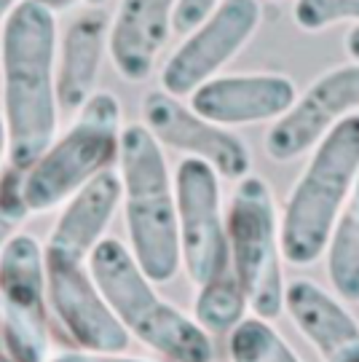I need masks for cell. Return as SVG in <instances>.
I'll return each mask as SVG.
<instances>
[{
    "label": "cell",
    "mask_w": 359,
    "mask_h": 362,
    "mask_svg": "<svg viewBox=\"0 0 359 362\" xmlns=\"http://www.w3.org/2000/svg\"><path fill=\"white\" fill-rule=\"evenodd\" d=\"M3 121L11 167L25 172L57 140V19L38 0H25L0 33Z\"/></svg>",
    "instance_id": "obj_1"
},
{
    "label": "cell",
    "mask_w": 359,
    "mask_h": 362,
    "mask_svg": "<svg viewBox=\"0 0 359 362\" xmlns=\"http://www.w3.org/2000/svg\"><path fill=\"white\" fill-rule=\"evenodd\" d=\"M118 177L131 255L153 285H167L182 263L175 180L169 177L161 143L145 124H126L121 129Z\"/></svg>",
    "instance_id": "obj_2"
},
{
    "label": "cell",
    "mask_w": 359,
    "mask_h": 362,
    "mask_svg": "<svg viewBox=\"0 0 359 362\" xmlns=\"http://www.w3.org/2000/svg\"><path fill=\"white\" fill-rule=\"evenodd\" d=\"M359 175V113L324 134L298 177L279 220L282 258L311 266L324 255L330 236Z\"/></svg>",
    "instance_id": "obj_3"
},
{
    "label": "cell",
    "mask_w": 359,
    "mask_h": 362,
    "mask_svg": "<svg viewBox=\"0 0 359 362\" xmlns=\"http://www.w3.org/2000/svg\"><path fill=\"white\" fill-rule=\"evenodd\" d=\"M89 272L129 336L164 354L169 362H212V338L193 317L155 293L131 250L102 239L89 255Z\"/></svg>",
    "instance_id": "obj_4"
},
{
    "label": "cell",
    "mask_w": 359,
    "mask_h": 362,
    "mask_svg": "<svg viewBox=\"0 0 359 362\" xmlns=\"http://www.w3.org/2000/svg\"><path fill=\"white\" fill-rule=\"evenodd\" d=\"M121 103L110 91H94L76 121L30 169L22 172V199L30 212H49L78 194L118 161Z\"/></svg>",
    "instance_id": "obj_5"
},
{
    "label": "cell",
    "mask_w": 359,
    "mask_h": 362,
    "mask_svg": "<svg viewBox=\"0 0 359 362\" xmlns=\"http://www.w3.org/2000/svg\"><path fill=\"white\" fill-rule=\"evenodd\" d=\"M231 269L244 290L247 306L260 320H276L284 311V272L279 218L269 182L257 175L236 180L225 215Z\"/></svg>",
    "instance_id": "obj_6"
},
{
    "label": "cell",
    "mask_w": 359,
    "mask_h": 362,
    "mask_svg": "<svg viewBox=\"0 0 359 362\" xmlns=\"http://www.w3.org/2000/svg\"><path fill=\"white\" fill-rule=\"evenodd\" d=\"M0 327L19 362H49L46 250L30 233H13L0 250Z\"/></svg>",
    "instance_id": "obj_7"
},
{
    "label": "cell",
    "mask_w": 359,
    "mask_h": 362,
    "mask_svg": "<svg viewBox=\"0 0 359 362\" xmlns=\"http://www.w3.org/2000/svg\"><path fill=\"white\" fill-rule=\"evenodd\" d=\"M180 255L196 287L231 269L228 233L220 204V175L201 158L180 161L175 172Z\"/></svg>",
    "instance_id": "obj_8"
},
{
    "label": "cell",
    "mask_w": 359,
    "mask_h": 362,
    "mask_svg": "<svg viewBox=\"0 0 359 362\" xmlns=\"http://www.w3.org/2000/svg\"><path fill=\"white\" fill-rule=\"evenodd\" d=\"M263 22L257 0H220L161 67V89L172 97H191L252 40Z\"/></svg>",
    "instance_id": "obj_9"
},
{
    "label": "cell",
    "mask_w": 359,
    "mask_h": 362,
    "mask_svg": "<svg viewBox=\"0 0 359 362\" xmlns=\"http://www.w3.org/2000/svg\"><path fill=\"white\" fill-rule=\"evenodd\" d=\"M49 303L67 336L83 351L124 354L129 349V330L105 300L86 260H70L46 252Z\"/></svg>",
    "instance_id": "obj_10"
},
{
    "label": "cell",
    "mask_w": 359,
    "mask_h": 362,
    "mask_svg": "<svg viewBox=\"0 0 359 362\" xmlns=\"http://www.w3.org/2000/svg\"><path fill=\"white\" fill-rule=\"evenodd\" d=\"M359 110V65L333 67L319 76L298 97L293 107L271 124L266 134V153L273 161H293L317 148L319 140Z\"/></svg>",
    "instance_id": "obj_11"
},
{
    "label": "cell",
    "mask_w": 359,
    "mask_h": 362,
    "mask_svg": "<svg viewBox=\"0 0 359 362\" xmlns=\"http://www.w3.org/2000/svg\"><path fill=\"white\" fill-rule=\"evenodd\" d=\"M142 124L158 143L182 151L191 158H201L225 180H242L249 175L252 156L242 137L201 118L193 107H185L164 89L145 94Z\"/></svg>",
    "instance_id": "obj_12"
},
{
    "label": "cell",
    "mask_w": 359,
    "mask_h": 362,
    "mask_svg": "<svg viewBox=\"0 0 359 362\" xmlns=\"http://www.w3.org/2000/svg\"><path fill=\"white\" fill-rule=\"evenodd\" d=\"M298 100L295 83L279 73L218 76L191 94V107L218 127H244L282 118Z\"/></svg>",
    "instance_id": "obj_13"
},
{
    "label": "cell",
    "mask_w": 359,
    "mask_h": 362,
    "mask_svg": "<svg viewBox=\"0 0 359 362\" xmlns=\"http://www.w3.org/2000/svg\"><path fill=\"white\" fill-rule=\"evenodd\" d=\"M175 8L177 0H121L107 35V52L121 78L137 83L153 73L175 30Z\"/></svg>",
    "instance_id": "obj_14"
},
{
    "label": "cell",
    "mask_w": 359,
    "mask_h": 362,
    "mask_svg": "<svg viewBox=\"0 0 359 362\" xmlns=\"http://www.w3.org/2000/svg\"><path fill=\"white\" fill-rule=\"evenodd\" d=\"M284 309L322 362H359V325L324 287L298 276L284 287Z\"/></svg>",
    "instance_id": "obj_15"
},
{
    "label": "cell",
    "mask_w": 359,
    "mask_h": 362,
    "mask_svg": "<svg viewBox=\"0 0 359 362\" xmlns=\"http://www.w3.org/2000/svg\"><path fill=\"white\" fill-rule=\"evenodd\" d=\"M121 196V177L113 169L86 182L78 194L64 202L62 215L49 236L46 252L70 260H89L94 247L105 239V228L116 215Z\"/></svg>",
    "instance_id": "obj_16"
},
{
    "label": "cell",
    "mask_w": 359,
    "mask_h": 362,
    "mask_svg": "<svg viewBox=\"0 0 359 362\" xmlns=\"http://www.w3.org/2000/svg\"><path fill=\"white\" fill-rule=\"evenodd\" d=\"M107 35L110 27L102 8H89L70 22L57 49V100L62 113H78L91 100Z\"/></svg>",
    "instance_id": "obj_17"
},
{
    "label": "cell",
    "mask_w": 359,
    "mask_h": 362,
    "mask_svg": "<svg viewBox=\"0 0 359 362\" xmlns=\"http://www.w3.org/2000/svg\"><path fill=\"white\" fill-rule=\"evenodd\" d=\"M324 252L335 293L348 303H359V175Z\"/></svg>",
    "instance_id": "obj_18"
},
{
    "label": "cell",
    "mask_w": 359,
    "mask_h": 362,
    "mask_svg": "<svg viewBox=\"0 0 359 362\" xmlns=\"http://www.w3.org/2000/svg\"><path fill=\"white\" fill-rule=\"evenodd\" d=\"M244 309H247L244 290L233 269H228L218 279L199 287V296L193 300V320L206 333H231L244 320Z\"/></svg>",
    "instance_id": "obj_19"
},
{
    "label": "cell",
    "mask_w": 359,
    "mask_h": 362,
    "mask_svg": "<svg viewBox=\"0 0 359 362\" xmlns=\"http://www.w3.org/2000/svg\"><path fill=\"white\" fill-rule=\"evenodd\" d=\"M231 362H300L293 346L266 320L244 317L228 333Z\"/></svg>",
    "instance_id": "obj_20"
},
{
    "label": "cell",
    "mask_w": 359,
    "mask_h": 362,
    "mask_svg": "<svg viewBox=\"0 0 359 362\" xmlns=\"http://www.w3.org/2000/svg\"><path fill=\"white\" fill-rule=\"evenodd\" d=\"M293 19L306 33H319L341 22H359V0H295Z\"/></svg>",
    "instance_id": "obj_21"
},
{
    "label": "cell",
    "mask_w": 359,
    "mask_h": 362,
    "mask_svg": "<svg viewBox=\"0 0 359 362\" xmlns=\"http://www.w3.org/2000/svg\"><path fill=\"white\" fill-rule=\"evenodd\" d=\"M30 215L22 199V172L13 169L0 177V250L8 245L13 233H19V223Z\"/></svg>",
    "instance_id": "obj_22"
},
{
    "label": "cell",
    "mask_w": 359,
    "mask_h": 362,
    "mask_svg": "<svg viewBox=\"0 0 359 362\" xmlns=\"http://www.w3.org/2000/svg\"><path fill=\"white\" fill-rule=\"evenodd\" d=\"M218 6H220V0H177L172 27H175L177 33H191V30H196V27L201 25Z\"/></svg>",
    "instance_id": "obj_23"
},
{
    "label": "cell",
    "mask_w": 359,
    "mask_h": 362,
    "mask_svg": "<svg viewBox=\"0 0 359 362\" xmlns=\"http://www.w3.org/2000/svg\"><path fill=\"white\" fill-rule=\"evenodd\" d=\"M49 362H158V360L124 357V354H97V351H62V354L49 357Z\"/></svg>",
    "instance_id": "obj_24"
},
{
    "label": "cell",
    "mask_w": 359,
    "mask_h": 362,
    "mask_svg": "<svg viewBox=\"0 0 359 362\" xmlns=\"http://www.w3.org/2000/svg\"><path fill=\"white\" fill-rule=\"evenodd\" d=\"M343 46H346V54L351 57V62H357V65H359V25L346 35Z\"/></svg>",
    "instance_id": "obj_25"
},
{
    "label": "cell",
    "mask_w": 359,
    "mask_h": 362,
    "mask_svg": "<svg viewBox=\"0 0 359 362\" xmlns=\"http://www.w3.org/2000/svg\"><path fill=\"white\" fill-rule=\"evenodd\" d=\"M8 153V132H6V121L0 116V177H3V161Z\"/></svg>",
    "instance_id": "obj_26"
},
{
    "label": "cell",
    "mask_w": 359,
    "mask_h": 362,
    "mask_svg": "<svg viewBox=\"0 0 359 362\" xmlns=\"http://www.w3.org/2000/svg\"><path fill=\"white\" fill-rule=\"evenodd\" d=\"M25 0H0V22H6L8 16H11V11L16 8V6H22Z\"/></svg>",
    "instance_id": "obj_27"
},
{
    "label": "cell",
    "mask_w": 359,
    "mask_h": 362,
    "mask_svg": "<svg viewBox=\"0 0 359 362\" xmlns=\"http://www.w3.org/2000/svg\"><path fill=\"white\" fill-rule=\"evenodd\" d=\"M40 6H46L49 11H62V8H70L76 0H38Z\"/></svg>",
    "instance_id": "obj_28"
},
{
    "label": "cell",
    "mask_w": 359,
    "mask_h": 362,
    "mask_svg": "<svg viewBox=\"0 0 359 362\" xmlns=\"http://www.w3.org/2000/svg\"><path fill=\"white\" fill-rule=\"evenodd\" d=\"M83 3H86L89 8H102V6L107 3V0H83Z\"/></svg>",
    "instance_id": "obj_29"
},
{
    "label": "cell",
    "mask_w": 359,
    "mask_h": 362,
    "mask_svg": "<svg viewBox=\"0 0 359 362\" xmlns=\"http://www.w3.org/2000/svg\"><path fill=\"white\" fill-rule=\"evenodd\" d=\"M0 362H19V360H13L11 354H3V351H0Z\"/></svg>",
    "instance_id": "obj_30"
},
{
    "label": "cell",
    "mask_w": 359,
    "mask_h": 362,
    "mask_svg": "<svg viewBox=\"0 0 359 362\" xmlns=\"http://www.w3.org/2000/svg\"><path fill=\"white\" fill-rule=\"evenodd\" d=\"M273 3H279V0H273Z\"/></svg>",
    "instance_id": "obj_31"
}]
</instances>
